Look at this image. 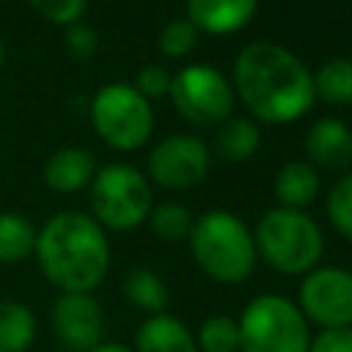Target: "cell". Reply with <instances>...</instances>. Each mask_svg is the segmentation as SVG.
<instances>
[{"instance_id": "cell-1", "label": "cell", "mask_w": 352, "mask_h": 352, "mask_svg": "<svg viewBox=\"0 0 352 352\" xmlns=\"http://www.w3.org/2000/svg\"><path fill=\"white\" fill-rule=\"evenodd\" d=\"M231 85L253 118L264 124L297 121L316 99L308 66L275 41H250L242 47L234 60Z\"/></svg>"}, {"instance_id": "cell-2", "label": "cell", "mask_w": 352, "mask_h": 352, "mask_svg": "<svg viewBox=\"0 0 352 352\" xmlns=\"http://www.w3.org/2000/svg\"><path fill=\"white\" fill-rule=\"evenodd\" d=\"M36 258L44 278L60 292H94L110 270L104 228L82 212H58L36 234Z\"/></svg>"}, {"instance_id": "cell-3", "label": "cell", "mask_w": 352, "mask_h": 352, "mask_svg": "<svg viewBox=\"0 0 352 352\" xmlns=\"http://www.w3.org/2000/svg\"><path fill=\"white\" fill-rule=\"evenodd\" d=\"M190 253L195 264L217 283H242L256 270L253 231L226 209L201 214L190 228Z\"/></svg>"}, {"instance_id": "cell-4", "label": "cell", "mask_w": 352, "mask_h": 352, "mask_svg": "<svg viewBox=\"0 0 352 352\" xmlns=\"http://www.w3.org/2000/svg\"><path fill=\"white\" fill-rule=\"evenodd\" d=\"M256 253L283 275L311 272L324 253V234L300 209H267L253 231Z\"/></svg>"}, {"instance_id": "cell-5", "label": "cell", "mask_w": 352, "mask_h": 352, "mask_svg": "<svg viewBox=\"0 0 352 352\" xmlns=\"http://www.w3.org/2000/svg\"><path fill=\"white\" fill-rule=\"evenodd\" d=\"M239 324V352H308L311 333L297 302L283 294L253 297Z\"/></svg>"}, {"instance_id": "cell-6", "label": "cell", "mask_w": 352, "mask_h": 352, "mask_svg": "<svg viewBox=\"0 0 352 352\" xmlns=\"http://www.w3.org/2000/svg\"><path fill=\"white\" fill-rule=\"evenodd\" d=\"M154 201L148 179L124 162L104 165L91 179V209L102 228L132 231L148 220Z\"/></svg>"}, {"instance_id": "cell-7", "label": "cell", "mask_w": 352, "mask_h": 352, "mask_svg": "<svg viewBox=\"0 0 352 352\" xmlns=\"http://www.w3.org/2000/svg\"><path fill=\"white\" fill-rule=\"evenodd\" d=\"M91 124L99 138L118 148H140L154 129L151 102L129 82H107L91 99Z\"/></svg>"}, {"instance_id": "cell-8", "label": "cell", "mask_w": 352, "mask_h": 352, "mask_svg": "<svg viewBox=\"0 0 352 352\" xmlns=\"http://www.w3.org/2000/svg\"><path fill=\"white\" fill-rule=\"evenodd\" d=\"M176 110L201 126H214L231 118L234 110V85L209 63H190L170 77V91Z\"/></svg>"}, {"instance_id": "cell-9", "label": "cell", "mask_w": 352, "mask_h": 352, "mask_svg": "<svg viewBox=\"0 0 352 352\" xmlns=\"http://www.w3.org/2000/svg\"><path fill=\"white\" fill-rule=\"evenodd\" d=\"M297 308L305 322L322 330L352 324V272L344 267H314L300 283Z\"/></svg>"}, {"instance_id": "cell-10", "label": "cell", "mask_w": 352, "mask_h": 352, "mask_svg": "<svg viewBox=\"0 0 352 352\" xmlns=\"http://www.w3.org/2000/svg\"><path fill=\"white\" fill-rule=\"evenodd\" d=\"M209 146L195 135L162 138L148 154V176L168 190H187L201 184L209 173Z\"/></svg>"}, {"instance_id": "cell-11", "label": "cell", "mask_w": 352, "mask_h": 352, "mask_svg": "<svg viewBox=\"0 0 352 352\" xmlns=\"http://www.w3.org/2000/svg\"><path fill=\"white\" fill-rule=\"evenodd\" d=\"M52 333L69 352H91L104 344L107 319L99 300L88 292H60L50 311Z\"/></svg>"}, {"instance_id": "cell-12", "label": "cell", "mask_w": 352, "mask_h": 352, "mask_svg": "<svg viewBox=\"0 0 352 352\" xmlns=\"http://www.w3.org/2000/svg\"><path fill=\"white\" fill-rule=\"evenodd\" d=\"M305 154L322 168L341 170L352 162V129L341 118H319L305 135Z\"/></svg>"}, {"instance_id": "cell-13", "label": "cell", "mask_w": 352, "mask_h": 352, "mask_svg": "<svg viewBox=\"0 0 352 352\" xmlns=\"http://www.w3.org/2000/svg\"><path fill=\"white\" fill-rule=\"evenodd\" d=\"M256 14V0H187V19L195 30L228 36L242 30Z\"/></svg>"}, {"instance_id": "cell-14", "label": "cell", "mask_w": 352, "mask_h": 352, "mask_svg": "<svg viewBox=\"0 0 352 352\" xmlns=\"http://www.w3.org/2000/svg\"><path fill=\"white\" fill-rule=\"evenodd\" d=\"M135 352H198V344L182 319L154 314L138 327Z\"/></svg>"}, {"instance_id": "cell-15", "label": "cell", "mask_w": 352, "mask_h": 352, "mask_svg": "<svg viewBox=\"0 0 352 352\" xmlns=\"http://www.w3.org/2000/svg\"><path fill=\"white\" fill-rule=\"evenodd\" d=\"M94 179V157L88 148L63 146L50 154L44 165V182L55 192H77Z\"/></svg>"}, {"instance_id": "cell-16", "label": "cell", "mask_w": 352, "mask_h": 352, "mask_svg": "<svg viewBox=\"0 0 352 352\" xmlns=\"http://www.w3.org/2000/svg\"><path fill=\"white\" fill-rule=\"evenodd\" d=\"M319 195V173L311 162L292 160L275 173V198L283 209H305Z\"/></svg>"}, {"instance_id": "cell-17", "label": "cell", "mask_w": 352, "mask_h": 352, "mask_svg": "<svg viewBox=\"0 0 352 352\" xmlns=\"http://www.w3.org/2000/svg\"><path fill=\"white\" fill-rule=\"evenodd\" d=\"M261 146V129L253 118H226L214 135V151L228 162L250 160Z\"/></svg>"}, {"instance_id": "cell-18", "label": "cell", "mask_w": 352, "mask_h": 352, "mask_svg": "<svg viewBox=\"0 0 352 352\" xmlns=\"http://www.w3.org/2000/svg\"><path fill=\"white\" fill-rule=\"evenodd\" d=\"M121 289H124L126 302L135 305L138 311H146L148 316L165 314V308H168V286H165V280H162L154 270H148V267L129 270Z\"/></svg>"}, {"instance_id": "cell-19", "label": "cell", "mask_w": 352, "mask_h": 352, "mask_svg": "<svg viewBox=\"0 0 352 352\" xmlns=\"http://www.w3.org/2000/svg\"><path fill=\"white\" fill-rule=\"evenodd\" d=\"M36 338V316L19 300H0V352H25Z\"/></svg>"}, {"instance_id": "cell-20", "label": "cell", "mask_w": 352, "mask_h": 352, "mask_svg": "<svg viewBox=\"0 0 352 352\" xmlns=\"http://www.w3.org/2000/svg\"><path fill=\"white\" fill-rule=\"evenodd\" d=\"M314 77V94L330 104H352V58L338 55L324 60Z\"/></svg>"}, {"instance_id": "cell-21", "label": "cell", "mask_w": 352, "mask_h": 352, "mask_svg": "<svg viewBox=\"0 0 352 352\" xmlns=\"http://www.w3.org/2000/svg\"><path fill=\"white\" fill-rule=\"evenodd\" d=\"M36 228L16 212H0V264H16L36 250Z\"/></svg>"}, {"instance_id": "cell-22", "label": "cell", "mask_w": 352, "mask_h": 352, "mask_svg": "<svg viewBox=\"0 0 352 352\" xmlns=\"http://www.w3.org/2000/svg\"><path fill=\"white\" fill-rule=\"evenodd\" d=\"M195 217L192 212L184 206V204H160V206H151L148 212V226L151 231L165 239V242H179V239H187L190 236V228H192Z\"/></svg>"}, {"instance_id": "cell-23", "label": "cell", "mask_w": 352, "mask_h": 352, "mask_svg": "<svg viewBox=\"0 0 352 352\" xmlns=\"http://www.w3.org/2000/svg\"><path fill=\"white\" fill-rule=\"evenodd\" d=\"M195 344L204 352H239V324H236V319H231L226 314L206 316L204 324L198 327Z\"/></svg>"}, {"instance_id": "cell-24", "label": "cell", "mask_w": 352, "mask_h": 352, "mask_svg": "<svg viewBox=\"0 0 352 352\" xmlns=\"http://www.w3.org/2000/svg\"><path fill=\"white\" fill-rule=\"evenodd\" d=\"M327 217L333 228L352 242V173L341 176L327 195Z\"/></svg>"}, {"instance_id": "cell-25", "label": "cell", "mask_w": 352, "mask_h": 352, "mask_svg": "<svg viewBox=\"0 0 352 352\" xmlns=\"http://www.w3.org/2000/svg\"><path fill=\"white\" fill-rule=\"evenodd\" d=\"M198 30L187 16H176L170 22H165V28L160 30V50L168 58H182L195 47Z\"/></svg>"}, {"instance_id": "cell-26", "label": "cell", "mask_w": 352, "mask_h": 352, "mask_svg": "<svg viewBox=\"0 0 352 352\" xmlns=\"http://www.w3.org/2000/svg\"><path fill=\"white\" fill-rule=\"evenodd\" d=\"M30 6L47 22H55V25H66L69 28V25L80 22V16L88 8V0H30Z\"/></svg>"}, {"instance_id": "cell-27", "label": "cell", "mask_w": 352, "mask_h": 352, "mask_svg": "<svg viewBox=\"0 0 352 352\" xmlns=\"http://www.w3.org/2000/svg\"><path fill=\"white\" fill-rule=\"evenodd\" d=\"M170 72L165 69V66H157V63H146L140 72H138V77H135V88H138V94H143L148 102L151 99H160V96H165L168 91H170Z\"/></svg>"}, {"instance_id": "cell-28", "label": "cell", "mask_w": 352, "mask_h": 352, "mask_svg": "<svg viewBox=\"0 0 352 352\" xmlns=\"http://www.w3.org/2000/svg\"><path fill=\"white\" fill-rule=\"evenodd\" d=\"M308 352H352V324L322 330L316 338H311Z\"/></svg>"}, {"instance_id": "cell-29", "label": "cell", "mask_w": 352, "mask_h": 352, "mask_svg": "<svg viewBox=\"0 0 352 352\" xmlns=\"http://www.w3.org/2000/svg\"><path fill=\"white\" fill-rule=\"evenodd\" d=\"M96 33L94 28L82 25V22H74L66 28V50L74 55V58H91L96 52Z\"/></svg>"}, {"instance_id": "cell-30", "label": "cell", "mask_w": 352, "mask_h": 352, "mask_svg": "<svg viewBox=\"0 0 352 352\" xmlns=\"http://www.w3.org/2000/svg\"><path fill=\"white\" fill-rule=\"evenodd\" d=\"M91 352H135L132 346H124V344H113V341H104V344H99L96 349H91Z\"/></svg>"}, {"instance_id": "cell-31", "label": "cell", "mask_w": 352, "mask_h": 352, "mask_svg": "<svg viewBox=\"0 0 352 352\" xmlns=\"http://www.w3.org/2000/svg\"><path fill=\"white\" fill-rule=\"evenodd\" d=\"M3 58H6V50H3V41H0V63H3Z\"/></svg>"}]
</instances>
